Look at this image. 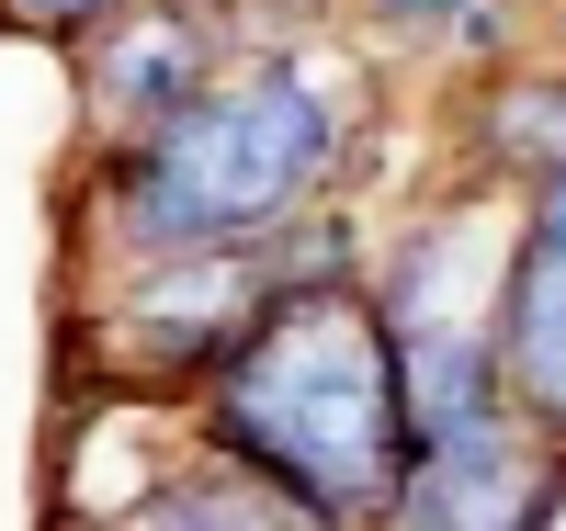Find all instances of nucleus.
<instances>
[{
	"instance_id": "f257e3e1",
	"label": "nucleus",
	"mask_w": 566,
	"mask_h": 531,
	"mask_svg": "<svg viewBox=\"0 0 566 531\" xmlns=\"http://www.w3.org/2000/svg\"><path fill=\"white\" fill-rule=\"evenodd\" d=\"M216 429L261 487H283L306 520H374L419 453L408 429V373L386 306L340 295H283L216 373Z\"/></svg>"
},
{
	"instance_id": "6e6552de",
	"label": "nucleus",
	"mask_w": 566,
	"mask_h": 531,
	"mask_svg": "<svg viewBox=\"0 0 566 531\" xmlns=\"http://www.w3.org/2000/svg\"><path fill=\"white\" fill-rule=\"evenodd\" d=\"M533 237H544V249H566V170L544 181V204H533Z\"/></svg>"
},
{
	"instance_id": "423d86ee",
	"label": "nucleus",
	"mask_w": 566,
	"mask_h": 531,
	"mask_svg": "<svg viewBox=\"0 0 566 531\" xmlns=\"http://www.w3.org/2000/svg\"><path fill=\"white\" fill-rule=\"evenodd\" d=\"M159 531H306V509L239 464V475H193V487L159 509Z\"/></svg>"
},
{
	"instance_id": "f03ea898",
	"label": "nucleus",
	"mask_w": 566,
	"mask_h": 531,
	"mask_svg": "<svg viewBox=\"0 0 566 531\" xmlns=\"http://www.w3.org/2000/svg\"><path fill=\"white\" fill-rule=\"evenodd\" d=\"M328 170V103L306 68H261L239 91H193L136 159L125 226L148 249H227V237L272 226L295 192Z\"/></svg>"
},
{
	"instance_id": "1a4fd4ad",
	"label": "nucleus",
	"mask_w": 566,
	"mask_h": 531,
	"mask_svg": "<svg viewBox=\"0 0 566 531\" xmlns=\"http://www.w3.org/2000/svg\"><path fill=\"white\" fill-rule=\"evenodd\" d=\"M386 12H464V0H386Z\"/></svg>"
},
{
	"instance_id": "0eeeda50",
	"label": "nucleus",
	"mask_w": 566,
	"mask_h": 531,
	"mask_svg": "<svg viewBox=\"0 0 566 531\" xmlns=\"http://www.w3.org/2000/svg\"><path fill=\"white\" fill-rule=\"evenodd\" d=\"M12 23H91V12H114V0H0Z\"/></svg>"
},
{
	"instance_id": "7ed1b4c3",
	"label": "nucleus",
	"mask_w": 566,
	"mask_h": 531,
	"mask_svg": "<svg viewBox=\"0 0 566 531\" xmlns=\"http://www.w3.org/2000/svg\"><path fill=\"white\" fill-rule=\"evenodd\" d=\"M499 306H510V272H499V226L488 215H442L419 226L397 272H386V328H397V373H408V429H464L499 407Z\"/></svg>"
},
{
	"instance_id": "20e7f679",
	"label": "nucleus",
	"mask_w": 566,
	"mask_h": 531,
	"mask_svg": "<svg viewBox=\"0 0 566 531\" xmlns=\"http://www.w3.org/2000/svg\"><path fill=\"white\" fill-rule=\"evenodd\" d=\"M544 498H555V487H544V464L522 453V429L488 407V418L431 429V442L408 453L386 520H397V531H533Z\"/></svg>"
},
{
	"instance_id": "39448f33",
	"label": "nucleus",
	"mask_w": 566,
	"mask_h": 531,
	"mask_svg": "<svg viewBox=\"0 0 566 531\" xmlns=\"http://www.w3.org/2000/svg\"><path fill=\"white\" fill-rule=\"evenodd\" d=\"M499 373L522 384V407L544 429H566V249H533L510 261V306H499Z\"/></svg>"
}]
</instances>
